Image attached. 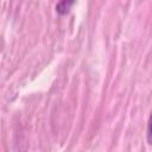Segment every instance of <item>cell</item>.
Returning a JSON list of instances; mask_svg holds the SVG:
<instances>
[{
  "label": "cell",
  "instance_id": "1",
  "mask_svg": "<svg viewBox=\"0 0 152 152\" xmlns=\"http://www.w3.org/2000/svg\"><path fill=\"white\" fill-rule=\"evenodd\" d=\"M75 4L74 0H62L56 4V12L59 14H65L69 12L70 7Z\"/></svg>",
  "mask_w": 152,
  "mask_h": 152
},
{
  "label": "cell",
  "instance_id": "2",
  "mask_svg": "<svg viewBox=\"0 0 152 152\" xmlns=\"http://www.w3.org/2000/svg\"><path fill=\"white\" fill-rule=\"evenodd\" d=\"M147 141H148V144L151 142V122H150V120L147 122Z\"/></svg>",
  "mask_w": 152,
  "mask_h": 152
}]
</instances>
